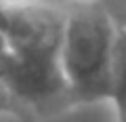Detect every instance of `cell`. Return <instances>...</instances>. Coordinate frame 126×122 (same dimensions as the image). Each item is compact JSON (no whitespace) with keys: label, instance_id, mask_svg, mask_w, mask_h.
<instances>
[{"label":"cell","instance_id":"5b68a950","mask_svg":"<svg viewBox=\"0 0 126 122\" xmlns=\"http://www.w3.org/2000/svg\"><path fill=\"white\" fill-rule=\"evenodd\" d=\"M116 105H118V107H124V109H126V101H122V103H116Z\"/></svg>","mask_w":126,"mask_h":122},{"label":"cell","instance_id":"6da1fadb","mask_svg":"<svg viewBox=\"0 0 126 122\" xmlns=\"http://www.w3.org/2000/svg\"><path fill=\"white\" fill-rule=\"evenodd\" d=\"M69 4L34 2L6 23V86L15 107L55 112L69 105L61 42Z\"/></svg>","mask_w":126,"mask_h":122},{"label":"cell","instance_id":"3957f363","mask_svg":"<svg viewBox=\"0 0 126 122\" xmlns=\"http://www.w3.org/2000/svg\"><path fill=\"white\" fill-rule=\"evenodd\" d=\"M13 97L6 86V42L0 38V109H13Z\"/></svg>","mask_w":126,"mask_h":122},{"label":"cell","instance_id":"7a4b0ae2","mask_svg":"<svg viewBox=\"0 0 126 122\" xmlns=\"http://www.w3.org/2000/svg\"><path fill=\"white\" fill-rule=\"evenodd\" d=\"M120 25L97 0L72 2L61 42V68L72 103L116 97V57Z\"/></svg>","mask_w":126,"mask_h":122},{"label":"cell","instance_id":"277c9868","mask_svg":"<svg viewBox=\"0 0 126 122\" xmlns=\"http://www.w3.org/2000/svg\"><path fill=\"white\" fill-rule=\"evenodd\" d=\"M118 122H126V109L118 107Z\"/></svg>","mask_w":126,"mask_h":122}]
</instances>
